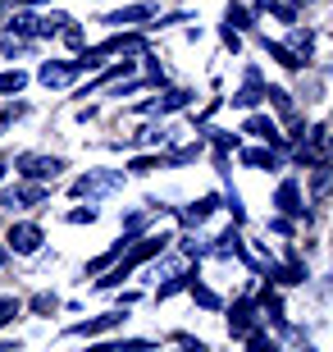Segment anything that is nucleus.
Listing matches in <instances>:
<instances>
[{"label":"nucleus","mask_w":333,"mask_h":352,"mask_svg":"<svg viewBox=\"0 0 333 352\" xmlns=\"http://www.w3.org/2000/svg\"><path fill=\"white\" fill-rule=\"evenodd\" d=\"M169 243H174V238H169V234L133 238V243H128V256H124V261H119V265H110V270H105V279H96V284H91V288H119V284H124V279H128V274L137 270L141 261H151V256H160V252H165Z\"/></svg>","instance_id":"nucleus-1"},{"label":"nucleus","mask_w":333,"mask_h":352,"mask_svg":"<svg viewBox=\"0 0 333 352\" xmlns=\"http://www.w3.org/2000/svg\"><path fill=\"white\" fill-rule=\"evenodd\" d=\"M51 201V188L37 179H27V183H14V188H0V210H37Z\"/></svg>","instance_id":"nucleus-2"},{"label":"nucleus","mask_w":333,"mask_h":352,"mask_svg":"<svg viewBox=\"0 0 333 352\" xmlns=\"http://www.w3.org/2000/svg\"><path fill=\"white\" fill-rule=\"evenodd\" d=\"M14 170L23 174V179H37V183H55L60 174L69 170L60 156H37V151H19L14 156Z\"/></svg>","instance_id":"nucleus-3"},{"label":"nucleus","mask_w":333,"mask_h":352,"mask_svg":"<svg viewBox=\"0 0 333 352\" xmlns=\"http://www.w3.org/2000/svg\"><path fill=\"white\" fill-rule=\"evenodd\" d=\"M124 188V170H87L82 179H73V188L69 192L73 197H105V192H119Z\"/></svg>","instance_id":"nucleus-4"},{"label":"nucleus","mask_w":333,"mask_h":352,"mask_svg":"<svg viewBox=\"0 0 333 352\" xmlns=\"http://www.w3.org/2000/svg\"><path fill=\"white\" fill-rule=\"evenodd\" d=\"M41 243H46V234H41V224H32V220H14L10 234H5V248H10L14 256H37Z\"/></svg>","instance_id":"nucleus-5"},{"label":"nucleus","mask_w":333,"mask_h":352,"mask_svg":"<svg viewBox=\"0 0 333 352\" xmlns=\"http://www.w3.org/2000/svg\"><path fill=\"white\" fill-rule=\"evenodd\" d=\"M119 51L141 55L146 46H141V37H133V32H115V37H110V41H101V46H87V51H82V65H87V69H96V65L105 60V55H119Z\"/></svg>","instance_id":"nucleus-6"},{"label":"nucleus","mask_w":333,"mask_h":352,"mask_svg":"<svg viewBox=\"0 0 333 352\" xmlns=\"http://www.w3.org/2000/svg\"><path fill=\"white\" fill-rule=\"evenodd\" d=\"M82 69H87V65H82V55H78V60H46V65L37 69V82H41V87H69Z\"/></svg>","instance_id":"nucleus-7"},{"label":"nucleus","mask_w":333,"mask_h":352,"mask_svg":"<svg viewBox=\"0 0 333 352\" xmlns=\"http://www.w3.org/2000/svg\"><path fill=\"white\" fill-rule=\"evenodd\" d=\"M251 329H260V307L251 298H238V302H233V311H229V334H233V339H246Z\"/></svg>","instance_id":"nucleus-8"},{"label":"nucleus","mask_w":333,"mask_h":352,"mask_svg":"<svg viewBox=\"0 0 333 352\" xmlns=\"http://www.w3.org/2000/svg\"><path fill=\"white\" fill-rule=\"evenodd\" d=\"M124 311H128V307H115V311H101L96 320H78V325H69V339H96V334H105V329L124 325Z\"/></svg>","instance_id":"nucleus-9"},{"label":"nucleus","mask_w":333,"mask_h":352,"mask_svg":"<svg viewBox=\"0 0 333 352\" xmlns=\"http://www.w3.org/2000/svg\"><path fill=\"white\" fill-rule=\"evenodd\" d=\"M155 14H160V10H155L151 0H141V5H124V10L105 14L101 23H110V28H137V23H151Z\"/></svg>","instance_id":"nucleus-10"},{"label":"nucleus","mask_w":333,"mask_h":352,"mask_svg":"<svg viewBox=\"0 0 333 352\" xmlns=\"http://www.w3.org/2000/svg\"><path fill=\"white\" fill-rule=\"evenodd\" d=\"M187 105H192V91H187V87H169L165 96L146 101L141 110H146V115H174V110H187Z\"/></svg>","instance_id":"nucleus-11"},{"label":"nucleus","mask_w":333,"mask_h":352,"mask_svg":"<svg viewBox=\"0 0 333 352\" xmlns=\"http://www.w3.org/2000/svg\"><path fill=\"white\" fill-rule=\"evenodd\" d=\"M128 74H137V60H124V65H115V69H105L101 78H96V82H87V87H78L73 96H78V101H82V96H96V91H105V87H115V82H119V78H128Z\"/></svg>","instance_id":"nucleus-12"},{"label":"nucleus","mask_w":333,"mask_h":352,"mask_svg":"<svg viewBox=\"0 0 333 352\" xmlns=\"http://www.w3.org/2000/svg\"><path fill=\"white\" fill-rule=\"evenodd\" d=\"M274 206L283 210V215H301V188H297V179H283L279 183V192H274Z\"/></svg>","instance_id":"nucleus-13"},{"label":"nucleus","mask_w":333,"mask_h":352,"mask_svg":"<svg viewBox=\"0 0 333 352\" xmlns=\"http://www.w3.org/2000/svg\"><path fill=\"white\" fill-rule=\"evenodd\" d=\"M283 151L279 146H246L242 151V165H251V170H279Z\"/></svg>","instance_id":"nucleus-14"},{"label":"nucleus","mask_w":333,"mask_h":352,"mask_svg":"<svg viewBox=\"0 0 333 352\" xmlns=\"http://www.w3.org/2000/svg\"><path fill=\"white\" fill-rule=\"evenodd\" d=\"M288 51H292V60H297V65H306L310 55H315V32H310V28H297V23H292V37H288Z\"/></svg>","instance_id":"nucleus-15"},{"label":"nucleus","mask_w":333,"mask_h":352,"mask_svg":"<svg viewBox=\"0 0 333 352\" xmlns=\"http://www.w3.org/2000/svg\"><path fill=\"white\" fill-rule=\"evenodd\" d=\"M242 133H251V138H260V142H269V146H279V151H283L279 129H274V119H265V115H251V119L242 124Z\"/></svg>","instance_id":"nucleus-16"},{"label":"nucleus","mask_w":333,"mask_h":352,"mask_svg":"<svg viewBox=\"0 0 333 352\" xmlns=\"http://www.w3.org/2000/svg\"><path fill=\"white\" fill-rule=\"evenodd\" d=\"M69 23H73V19H69L65 10H51V14H41V28H37V37H60V32H65Z\"/></svg>","instance_id":"nucleus-17"},{"label":"nucleus","mask_w":333,"mask_h":352,"mask_svg":"<svg viewBox=\"0 0 333 352\" xmlns=\"http://www.w3.org/2000/svg\"><path fill=\"white\" fill-rule=\"evenodd\" d=\"M32 51V37H14V32H0V55L5 60H19V55Z\"/></svg>","instance_id":"nucleus-18"},{"label":"nucleus","mask_w":333,"mask_h":352,"mask_svg":"<svg viewBox=\"0 0 333 352\" xmlns=\"http://www.w3.org/2000/svg\"><path fill=\"white\" fill-rule=\"evenodd\" d=\"M23 87H27V74H23V69H5V74H0V96H19Z\"/></svg>","instance_id":"nucleus-19"},{"label":"nucleus","mask_w":333,"mask_h":352,"mask_svg":"<svg viewBox=\"0 0 333 352\" xmlns=\"http://www.w3.org/2000/svg\"><path fill=\"white\" fill-rule=\"evenodd\" d=\"M210 210H219V197H201V201H192V206L183 210V220H187V224H201Z\"/></svg>","instance_id":"nucleus-20"},{"label":"nucleus","mask_w":333,"mask_h":352,"mask_svg":"<svg viewBox=\"0 0 333 352\" xmlns=\"http://www.w3.org/2000/svg\"><path fill=\"white\" fill-rule=\"evenodd\" d=\"M224 23H229L233 32H251V10H242V5H229V14H224Z\"/></svg>","instance_id":"nucleus-21"},{"label":"nucleus","mask_w":333,"mask_h":352,"mask_svg":"<svg viewBox=\"0 0 333 352\" xmlns=\"http://www.w3.org/2000/svg\"><path fill=\"white\" fill-rule=\"evenodd\" d=\"M27 311L32 316H55L60 311V298H55V293H37V298L27 302Z\"/></svg>","instance_id":"nucleus-22"},{"label":"nucleus","mask_w":333,"mask_h":352,"mask_svg":"<svg viewBox=\"0 0 333 352\" xmlns=\"http://www.w3.org/2000/svg\"><path fill=\"white\" fill-rule=\"evenodd\" d=\"M183 288H192V274H174L169 284H160V288H155V298L165 302V298H174V293H183Z\"/></svg>","instance_id":"nucleus-23"},{"label":"nucleus","mask_w":333,"mask_h":352,"mask_svg":"<svg viewBox=\"0 0 333 352\" xmlns=\"http://www.w3.org/2000/svg\"><path fill=\"white\" fill-rule=\"evenodd\" d=\"M265 55H274L283 69H301V65L292 60V51H288V46H279V41H269V37H265Z\"/></svg>","instance_id":"nucleus-24"},{"label":"nucleus","mask_w":333,"mask_h":352,"mask_svg":"<svg viewBox=\"0 0 333 352\" xmlns=\"http://www.w3.org/2000/svg\"><path fill=\"white\" fill-rule=\"evenodd\" d=\"M269 279H279V284H306V270L301 265H283V270H269Z\"/></svg>","instance_id":"nucleus-25"},{"label":"nucleus","mask_w":333,"mask_h":352,"mask_svg":"<svg viewBox=\"0 0 333 352\" xmlns=\"http://www.w3.org/2000/svg\"><path fill=\"white\" fill-rule=\"evenodd\" d=\"M14 316H23V302L19 298H0V329L14 325Z\"/></svg>","instance_id":"nucleus-26"},{"label":"nucleus","mask_w":333,"mask_h":352,"mask_svg":"<svg viewBox=\"0 0 333 352\" xmlns=\"http://www.w3.org/2000/svg\"><path fill=\"white\" fill-rule=\"evenodd\" d=\"M265 10L279 19V23H297V10L292 5H283V0H265Z\"/></svg>","instance_id":"nucleus-27"},{"label":"nucleus","mask_w":333,"mask_h":352,"mask_svg":"<svg viewBox=\"0 0 333 352\" xmlns=\"http://www.w3.org/2000/svg\"><path fill=\"white\" fill-rule=\"evenodd\" d=\"M96 215H101V210H96V206H91V201H87V206L69 210V224H96Z\"/></svg>","instance_id":"nucleus-28"},{"label":"nucleus","mask_w":333,"mask_h":352,"mask_svg":"<svg viewBox=\"0 0 333 352\" xmlns=\"http://www.w3.org/2000/svg\"><path fill=\"white\" fill-rule=\"evenodd\" d=\"M192 298L201 302L205 311H219V298H215V293H210V288H201V284H196V279H192Z\"/></svg>","instance_id":"nucleus-29"},{"label":"nucleus","mask_w":333,"mask_h":352,"mask_svg":"<svg viewBox=\"0 0 333 352\" xmlns=\"http://www.w3.org/2000/svg\"><path fill=\"white\" fill-rule=\"evenodd\" d=\"M160 165H165V160H155V156H137V160L128 165V170H133V174H151V170H160Z\"/></svg>","instance_id":"nucleus-30"},{"label":"nucleus","mask_w":333,"mask_h":352,"mask_svg":"<svg viewBox=\"0 0 333 352\" xmlns=\"http://www.w3.org/2000/svg\"><path fill=\"white\" fill-rule=\"evenodd\" d=\"M60 37H65L69 46H73V51H78V46H82V28H78V23H69L65 32H60Z\"/></svg>","instance_id":"nucleus-31"},{"label":"nucleus","mask_w":333,"mask_h":352,"mask_svg":"<svg viewBox=\"0 0 333 352\" xmlns=\"http://www.w3.org/2000/svg\"><path fill=\"white\" fill-rule=\"evenodd\" d=\"M27 115V105L23 101H14V105H5V119H10V124H14V119H23Z\"/></svg>","instance_id":"nucleus-32"},{"label":"nucleus","mask_w":333,"mask_h":352,"mask_svg":"<svg viewBox=\"0 0 333 352\" xmlns=\"http://www.w3.org/2000/svg\"><path fill=\"white\" fill-rule=\"evenodd\" d=\"M5 5H46V0H5Z\"/></svg>","instance_id":"nucleus-33"},{"label":"nucleus","mask_w":333,"mask_h":352,"mask_svg":"<svg viewBox=\"0 0 333 352\" xmlns=\"http://www.w3.org/2000/svg\"><path fill=\"white\" fill-rule=\"evenodd\" d=\"M5 129H10V119H5V110H0V138H5Z\"/></svg>","instance_id":"nucleus-34"},{"label":"nucleus","mask_w":333,"mask_h":352,"mask_svg":"<svg viewBox=\"0 0 333 352\" xmlns=\"http://www.w3.org/2000/svg\"><path fill=\"white\" fill-rule=\"evenodd\" d=\"M5 261H10V248H5V243H0V265H5Z\"/></svg>","instance_id":"nucleus-35"},{"label":"nucleus","mask_w":333,"mask_h":352,"mask_svg":"<svg viewBox=\"0 0 333 352\" xmlns=\"http://www.w3.org/2000/svg\"><path fill=\"white\" fill-rule=\"evenodd\" d=\"M5 170H10V165H5V160H0V183H5Z\"/></svg>","instance_id":"nucleus-36"},{"label":"nucleus","mask_w":333,"mask_h":352,"mask_svg":"<svg viewBox=\"0 0 333 352\" xmlns=\"http://www.w3.org/2000/svg\"><path fill=\"white\" fill-rule=\"evenodd\" d=\"M0 19H5V0H0Z\"/></svg>","instance_id":"nucleus-37"}]
</instances>
